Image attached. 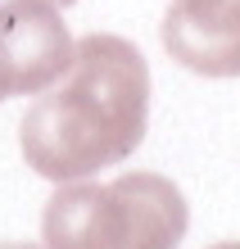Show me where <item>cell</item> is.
<instances>
[{
	"label": "cell",
	"mask_w": 240,
	"mask_h": 249,
	"mask_svg": "<svg viewBox=\"0 0 240 249\" xmlns=\"http://www.w3.org/2000/svg\"><path fill=\"white\" fill-rule=\"evenodd\" d=\"M149 118V64L131 41L91 32L73 46V64L23 113L18 145L46 181H86L136 154Z\"/></svg>",
	"instance_id": "cell-1"
},
{
	"label": "cell",
	"mask_w": 240,
	"mask_h": 249,
	"mask_svg": "<svg viewBox=\"0 0 240 249\" xmlns=\"http://www.w3.org/2000/svg\"><path fill=\"white\" fill-rule=\"evenodd\" d=\"M186 195L163 172L113 181H64L46 204V249H177L186 236Z\"/></svg>",
	"instance_id": "cell-2"
},
{
	"label": "cell",
	"mask_w": 240,
	"mask_h": 249,
	"mask_svg": "<svg viewBox=\"0 0 240 249\" xmlns=\"http://www.w3.org/2000/svg\"><path fill=\"white\" fill-rule=\"evenodd\" d=\"M73 46L50 0L0 5V100L50 91L73 64Z\"/></svg>",
	"instance_id": "cell-3"
},
{
	"label": "cell",
	"mask_w": 240,
	"mask_h": 249,
	"mask_svg": "<svg viewBox=\"0 0 240 249\" xmlns=\"http://www.w3.org/2000/svg\"><path fill=\"white\" fill-rule=\"evenodd\" d=\"M163 50L204 77H240V0H172Z\"/></svg>",
	"instance_id": "cell-4"
},
{
	"label": "cell",
	"mask_w": 240,
	"mask_h": 249,
	"mask_svg": "<svg viewBox=\"0 0 240 249\" xmlns=\"http://www.w3.org/2000/svg\"><path fill=\"white\" fill-rule=\"evenodd\" d=\"M0 249H46V245H23V240H5Z\"/></svg>",
	"instance_id": "cell-5"
},
{
	"label": "cell",
	"mask_w": 240,
	"mask_h": 249,
	"mask_svg": "<svg viewBox=\"0 0 240 249\" xmlns=\"http://www.w3.org/2000/svg\"><path fill=\"white\" fill-rule=\"evenodd\" d=\"M208 249H240V240H218V245H208Z\"/></svg>",
	"instance_id": "cell-6"
},
{
	"label": "cell",
	"mask_w": 240,
	"mask_h": 249,
	"mask_svg": "<svg viewBox=\"0 0 240 249\" xmlns=\"http://www.w3.org/2000/svg\"><path fill=\"white\" fill-rule=\"evenodd\" d=\"M50 5H77V0H50Z\"/></svg>",
	"instance_id": "cell-7"
}]
</instances>
